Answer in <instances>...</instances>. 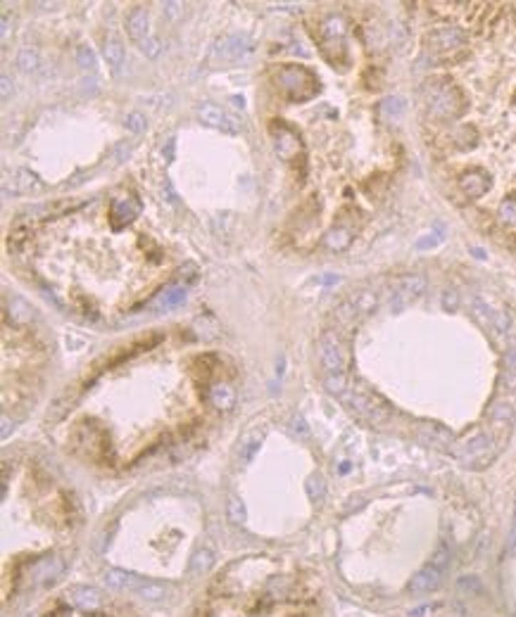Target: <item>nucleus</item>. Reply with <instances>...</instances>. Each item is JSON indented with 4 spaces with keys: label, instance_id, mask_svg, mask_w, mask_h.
Segmentation results:
<instances>
[{
    "label": "nucleus",
    "instance_id": "obj_22",
    "mask_svg": "<svg viewBox=\"0 0 516 617\" xmlns=\"http://www.w3.org/2000/svg\"><path fill=\"white\" fill-rule=\"evenodd\" d=\"M140 51H143L148 58H158L160 51H162V46H160L158 38H145L143 43H140Z\"/></svg>",
    "mask_w": 516,
    "mask_h": 617
},
{
    "label": "nucleus",
    "instance_id": "obj_12",
    "mask_svg": "<svg viewBox=\"0 0 516 617\" xmlns=\"http://www.w3.org/2000/svg\"><path fill=\"white\" fill-rule=\"evenodd\" d=\"M197 117H200L202 124L212 126V129H222V131H226V133H236V131H238V122H236V119L229 117L226 112H222V110L217 107V105H210V102L200 105V107H197Z\"/></svg>",
    "mask_w": 516,
    "mask_h": 617
},
{
    "label": "nucleus",
    "instance_id": "obj_18",
    "mask_svg": "<svg viewBox=\"0 0 516 617\" xmlns=\"http://www.w3.org/2000/svg\"><path fill=\"white\" fill-rule=\"evenodd\" d=\"M435 584H438V572L433 570V567H428V570L416 574L412 589L414 591H428V589H433Z\"/></svg>",
    "mask_w": 516,
    "mask_h": 617
},
{
    "label": "nucleus",
    "instance_id": "obj_14",
    "mask_svg": "<svg viewBox=\"0 0 516 617\" xmlns=\"http://www.w3.org/2000/svg\"><path fill=\"white\" fill-rule=\"evenodd\" d=\"M126 29H129V36L136 41V43H143L148 38V10L145 8H136L126 19Z\"/></svg>",
    "mask_w": 516,
    "mask_h": 617
},
{
    "label": "nucleus",
    "instance_id": "obj_11",
    "mask_svg": "<svg viewBox=\"0 0 516 617\" xmlns=\"http://www.w3.org/2000/svg\"><path fill=\"white\" fill-rule=\"evenodd\" d=\"M459 188H462V193L469 197V200H478L480 195L487 193V188H490V176H487L485 169H469V172H464L462 176H459Z\"/></svg>",
    "mask_w": 516,
    "mask_h": 617
},
{
    "label": "nucleus",
    "instance_id": "obj_26",
    "mask_svg": "<svg viewBox=\"0 0 516 617\" xmlns=\"http://www.w3.org/2000/svg\"><path fill=\"white\" fill-rule=\"evenodd\" d=\"M8 90H10V81H8V76H3V97H8Z\"/></svg>",
    "mask_w": 516,
    "mask_h": 617
},
{
    "label": "nucleus",
    "instance_id": "obj_3",
    "mask_svg": "<svg viewBox=\"0 0 516 617\" xmlns=\"http://www.w3.org/2000/svg\"><path fill=\"white\" fill-rule=\"evenodd\" d=\"M36 617H131L126 608L112 601L74 596V598L55 601L53 606L43 608Z\"/></svg>",
    "mask_w": 516,
    "mask_h": 617
},
{
    "label": "nucleus",
    "instance_id": "obj_9",
    "mask_svg": "<svg viewBox=\"0 0 516 617\" xmlns=\"http://www.w3.org/2000/svg\"><path fill=\"white\" fill-rule=\"evenodd\" d=\"M466 46V33L459 26H440L426 36V48L433 53H450Z\"/></svg>",
    "mask_w": 516,
    "mask_h": 617
},
{
    "label": "nucleus",
    "instance_id": "obj_24",
    "mask_svg": "<svg viewBox=\"0 0 516 617\" xmlns=\"http://www.w3.org/2000/svg\"><path fill=\"white\" fill-rule=\"evenodd\" d=\"M438 243H440V236H426L423 240H419V243H416V247H419V250H428V247H435Z\"/></svg>",
    "mask_w": 516,
    "mask_h": 617
},
{
    "label": "nucleus",
    "instance_id": "obj_5",
    "mask_svg": "<svg viewBox=\"0 0 516 617\" xmlns=\"http://www.w3.org/2000/svg\"><path fill=\"white\" fill-rule=\"evenodd\" d=\"M338 396H341L359 418H364V421L371 425H383L388 418H391V408H388V404L383 399H378V396L364 392V389H359V387H345Z\"/></svg>",
    "mask_w": 516,
    "mask_h": 617
},
{
    "label": "nucleus",
    "instance_id": "obj_13",
    "mask_svg": "<svg viewBox=\"0 0 516 617\" xmlns=\"http://www.w3.org/2000/svg\"><path fill=\"white\" fill-rule=\"evenodd\" d=\"M31 195V193H41L43 190V183L38 181L36 174L26 172V169H17L15 174H12V188H8L5 193L10 195Z\"/></svg>",
    "mask_w": 516,
    "mask_h": 617
},
{
    "label": "nucleus",
    "instance_id": "obj_2",
    "mask_svg": "<svg viewBox=\"0 0 516 617\" xmlns=\"http://www.w3.org/2000/svg\"><path fill=\"white\" fill-rule=\"evenodd\" d=\"M423 102L433 119H457L464 115L466 97L462 88L448 76H435L423 83Z\"/></svg>",
    "mask_w": 516,
    "mask_h": 617
},
{
    "label": "nucleus",
    "instance_id": "obj_4",
    "mask_svg": "<svg viewBox=\"0 0 516 617\" xmlns=\"http://www.w3.org/2000/svg\"><path fill=\"white\" fill-rule=\"evenodd\" d=\"M277 83H279L281 93L293 102L309 100V97L316 93V86H319L316 76L309 72L307 67H295V65L281 67L277 74Z\"/></svg>",
    "mask_w": 516,
    "mask_h": 617
},
{
    "label": "nucleus",
    "instance_id": "obj_8",
    "mask_svg": "<svg viewBox=\"0 0 516 617\" xmlns=\"http://www.w3.org/2000/svg\"><path fill=\"white\" fill-rule=\"evenodd\" d=\"M423 290H426V275H421V273L402 275V278L393 283L391 311H402L409 302H414L416 297L423 295Z\"/></svg>",
    "mask_w": 516,
    "mask_h": 617
},
{
    "label": "nucleus",
    "instance_id": "obj_16",
    "mask_svg": "<svg viewBox=\"0 0 516 617\" xmlns=\"http://www.w3.org/2000/svg\"><path fill=\"white\" fill-rule=\"evenodd\" d=\"M350 243H352V233L348 228H343V226H336V228L326 236L329 250L341 252V250H345V247H350Z\"/></svg>",
    "mask_w": 516,
    "mask_h": 617
},
{
    "label": "nucleus",
    "instance_id": "obj_20",
    "mask_svg": "<svg viewBox=\"0 0 516 617\" xmlns=\"http://www.w3.org/2000/svg\"><path fill=\"white\" fill-rule=\"evenodd\" d=\"M19 67L24 69V72H33V69L38 67V55L36 51H31V48H24L22 53H19Z\"/></svg>",
    "mask_w": 516,
    "mask_h": 617
},
{
    "label": "nucleus",
    "instance_id": "obj_10",
    "mask_svg": "<svg viewBox=\"0 0 516 617\" xmlns=\"http://www.w3.org/2000/svg\"><path fill=\"white\" fill-rule=\"evenodd\" d=\"M140 214V200L136 195H122L115 197L110 204V218H112V228H122L129 221H133Z\"/></svg>",
    "mask_w": 516,
    "mask_h": 617
},
{
    "label": "nucleus",
    "instance_id": "obj_23",
    "mask_svg": "<svg viewBox=\"0 0 516 617\" xmlns=\"http://www.w3.org/2000/svg\"><path fill=\"white\" fill-rule=\"evenodd\" d=\"M79 65L81 67H93L96 65V58L91 53V48H79Z\"/></svg>",
    "mask_w": 516,
    "mask_h": 617
},
{
    "label": "nucleus",
    "instance_id": "obj_1",
    "mask_svg": "<svg viewBox=\"0 0 516 617\" xmlns=\"http://www.w3.org/2000/svg\"><path fill=\"white\" fill-rule=\"evenodd\" d=\"M188 617H321V596L298 563L238 558L205 584Z\"/></svg>",
    "mask_w": 516,
    "mask_h": 617
},
{
    "label": "nucleus",
    "instance_id": "obj_25",
    "mask_svg": "<svg viewBox=\"0 0 516 617\" xmlns=\"http://www.w3.org/2000/svg\"><path fill=\"white\" fill-rule=\"evenodd\" d=\"M443 307L448 309V311H452V309H457V292H445V297H443Z\"/></svg>",
    "mask_w": 516,
    "mask_h": 617
},
{
    "label": "nucleus",
    "instance_id": "obj_17",
    "mask_svg": "<svg viewBox=\"0 0 516 617\" xmlns=\"http://www.w3.org/2000/svg\"><path fill=\"white\" fill-rule=\"evenodd\" d=\"M103 55H105V60H108V65L112 69H119L124 65V46L119 43L117 38H110L108 43H105Z\"/></svg>",
    "mask_w": 516,
    "mask_h": 617
},
{
    "label": "nucleus",
    "instance_id": "obj_19",
    "mask_svg": "<svg viewBox=\"0 0 516 617\" xmlns=\"http://www.w3.org/2000/svg\"><path fill=\"white\" fill-rule=\"evenodd\" d=\"M500 218L505 223H516V193L507 195L500 204Z\"/></svg>",
    "mask_w": 516,
    "mask_h": 617
},
{
    "label": "nucleus",
    "instance_id": "obj_7",
    "mask_svg": "<svg viewBox=\"0 0 516 617\" xmlns=\"http://www.w3.org/2000/svg\"><path fill=\"white\" fill-rule=\"evenodd\" d=\"M376 304H378V297L373 295L371 290H362V292H355L352 297H348V300L334 311V316L341 325H350V323H355L359 316L371 314V311L376 309Z\"/></svg>",
    "mask_w": 516,
    "mask_h": 617
},
{
    "label": "nucleus",
    "instance_id": "obj_6",
    "mask_svg": "<svg viewBox=\"0 0 516 617\" xmlns=\"http://www.w3.org/2000/svg\"><path fill=\"white\" fill-rule=\"evenodd\" d=\"M319 359L331 375H343L350 364V347L343 339L341 330H326L319 339Z\"/></svg>",
    "mask_w": 516,
    "mask_h": 617
},
{
    "label": "nucleus",
    "instance_id": "obj_15",
    "mask_svg": "<svg viewBox=\"0 0 516 617\" xmlns=\"http://www.w3.org/2000/svg\"><path fill=\"white\" fill-rule=\"evenodd\" d=\"M183 300H186V288H172V290H167L165 295H160L158 300H155L150 307L153 309H158V311H162V309H172V307H176V304H181Z\"/></svg>",
    "mask_w": 516,
    "mask_h": 617
},
{
    "label": "nucleus",
    "instance_id": "obj_21",
    "mask_svg": "<svg viewBox=\"0 0 516 617\" xmlns=\"http://www.w3.org/2000/svg\"><path fill=\"white\" fill-rule=\"evenodd\" d=\"M126 129H129L131 133H140L145 129V117L140 115V112H133V115H129L126 117Z\"/></svg>",
    "mask_w": 516,
    "mask_h": 617
}]
</instances>
